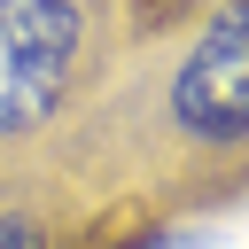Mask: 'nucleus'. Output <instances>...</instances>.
I'll return each mask as SVG.
<instances>
[{
	"label": "nucleus",
	"mask_w": 249,
	"mask_h": 249,
	"mask_svg": "<svg viewBox=\"0 0 249 249\" xmlns=\"http://www.w3.org/2000/svg\"><path fill=\"white\" fill-rule=\"evenodd\" d=\"M171 124L202 148L249 140V0H226L171 70Z\"/></svg>",
	"instance_id": "nucleus-2"
},
{
	"label": "nucleus",
	"mask_w": 249,
	"mask_h": 249,
	"mask_svg": "<svg viewBox=\"0 0 249 249\" xmlns=\"http://www.w3.org/2000/svg\"><path fill=\"white\" fill-rule=\"evenodd\" d=\"M78 70V8L70 0H0V140L39 132Z\"/></svg>",
	"instance_id": "nucleus-1"
},
{
	"label": "nucleus",
	"mask_w": 249,
	"mask_h": 249,
	"mask_svg": "<svg viewBox=\"0 0 249 249\" xmlns=\"http://www.w3.org/2000/svg\"><path fill=\"white\" fill-rule=\"evenodd\" d=\"M0 249H47V233H39L31 218H16V210H8V218H0Z\"/></svg>",
	"instance_id": "nucleus-3"
}]
</instances>
